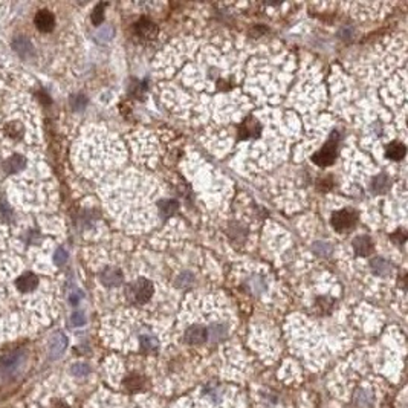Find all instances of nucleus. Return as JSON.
<instances>
[{
	"label": "nucleus",
	"mask_w": 408,
	"mask_h": 408,
	"mask_svg": "<svg viewBox=\"0 0 408 408\" xmlns=\"http://www.w3.org/2000/svg\"><path fill=\"white\" fill-rule=\"evenodd\" d=\"M153 284L147 278H138L126 289V296L135 304H144L152 298Z\"/></svg>",
	"instance_id": "obj_1"
},
{
	"label": "nucleus",
	"mask_w": 408,
	"mask_h": 408,
	"mask_svg": "<svg viewBox=\"0 0 408 408\" xmlns=\"http://www.w3.org/2000/svg\"><path fill=\"white\" fill-rule=\"evenodd\" d=\"M337 147H338V136H335V133H333V136L323 145L321 150L314 155L312 161L320 167L332 165L337 158Z\"/></svg>",
	"instance_id": "obj_2"
},
{
	"label": "nucleus",
	"mask_w": 408,
	"mask_h": 408,
	"mask_svg": "<svg viewBox=\"0 0 408 408\" xmlns=\"http://www.w3.org/2000/svg\"><path fill=\"white\" fill-rule=\"evenodd\" d=\"M358 220V216L352 210H341L332 214V227L338 233H343L346 230H350Z\"/></svg>",
	"instance_id": "obj_3"
},
{
	"label": "nucleus",
	"mask_w": 408,
	"mask_h": 408,
	"mask_svg": "<svg viewBox=\"0 0 408 408\" xmlns=\"http://www.w3.org/2000/svg\"><path fill=\"white\" fill-rule=\"evenodd\" d=\"M135 34L141 40H153L158 35V26L148 19H141L135 23Z\"/></svg>",
	"instance_id": "obj_4"
},
{
	"label": "nucleus",
	"mask_w": 408,
	"mask_h": 408,
	"mask_svg": "<svg viewBox=\"0 0 408 408\" xmlns=\"http://www.w3.org/2000/svg\"><path fill=\"white\" fill-rule=\"evenodd\" d=\"M183 340H185V343H188L191 346H200V344L207 343V340H208V330L199 324L191 326L187 329V332H185Z\"/></svg>",
	"instance_id": "obj_5"
},
{
	"label": "nucleus",
	"mask_w": 408,
	"mask_h": 408,
	"mask_svg": "<svg viewBox=\"0 0 408 408\" xmlns=\"http://www.w3.org/2000/svg\"><path fill=\"white\" fill-rule=\"evenodd\" d=\"M239 133H240V138H242V139L257 138L258 135L262 133V126H260V123H258L255 118L249 117V118H246V120L240 124Z\"/></svg>",
	"instance_id": "obj_6"
},
{
	"label": "nucleus",
	"mask_w": 408,
	"mask_h": 408,
	"mask_svg": "<svg viewBox=\"0 0 408 408\" xmlns=\"http://www.w3.org/2000/svg\"><path fill=\"white\" fill-rule=\"evenodd\" d=\"M66 347H67V338L63 335L61 332L54 333V335L51 337V340H49V355L54 359H57L64 353Z\"/></svg>",
	"instance_id": "obj_7"
},
{
	"label": "nucleus",
	"mask_w": 408,
	"mask_h": 408,
	"mask_svg": "<svg viewBox=\"0 0 408 408\" xmlns=\"http://www.w3.org/2000/svg\"><path fill=\"white\" fill-rule=\"evenodd\" d=\"M34 22H35L37 29L42 31V32H51L54 29V26H55V17L52 16V13H49L46 10L37 13Z\"/></svg>",
	"instance_id": "obj_8"
},
{
	"label": "nucleus",
	"mask_w": 408,
	"mask_h": 408,
	"mask_svg": "<svg viewBox=\"0 0 408 408\" xmlns=\"http://www.w3.org/2000/svg\"><path fill=\"white\" fill-rule=\"evenodd\" d=\"M99 280L104 286L114 287L123 283V272L117 268H107L99 274Z\"/></svg>",
	"instance_id": "obj_9"
},
{
	"label": "nucleus",
	"mask_w": 408,
	"mask_h": 408,
	"mask_svg": "<svg viewBox=\"0 0 408 408\" xmlns=\"http://www.w3.org/2000/svg\"><path fill=\"white\" fill-rule=\"evenodd\" d=\"M353 249L359 257H368L373 252V242L368 236H359L353 240Z\"/></svg>",
	"instance_id": "obj_10"
},
{
	"label": "nucleus",
	"mask_w": 408,
	"mask_h": 408,
	"mask_svg": "<svg viewBox=\"0 0 408 408\" xmlns=\"http://www.w3.org/2000/svg\"><path fill=\"white\" fill-rule=\"evenodd\" d=\"M39 278H37L32 272H25L20 278H17L16 286L20 292H32L37 287Z\"/></svg>",
	"instance_id": "obj_11"
},
{
	"label": "nucleus",
	"mask_w": 408,
	"mask_h": 408,
	"mask_svg": "<svg viewBox=\"0 0 408 408\" xmlns=\"http://www.w3.org/2000/svg\"><path fill=\"white\" fill-rule=\"evenodd\" d=\"M13 48L16 49V52H19L23 58H29L34 55V46L32 43L26 39V37H17V39L13 42Z\"/></svg>",
	"instance_id": "obj_12"
},
{
	"label": "nucleus",
	"mask_w": 408,
	"mask_h": 408,
	"mask_svg": "<svg viewBox=\"0 0 408 408\" xmlns=\"http://www.w3.org/2000/svg\"><path fill=\"white\" fill-rule=\"evenodd\" d=\"M405 153H406V148L400 142H391L385 148V156L388 159H391V161H400V159H403L405 158Z\"/></svg>",
	"instance_id": "obj_13"
},
{
	"label": "nucleus",
	"mask_w": 408,
	"mask_h": 408,
	"mask_svg": "<svg viewBox=\"0 0 408 408\" xmlns=\"http://www.w3.org/2000/svg\"><path fill=\"white\" fill-rule=\"evenodd\" d=\"M390 187V179L387 174H378L373 180H372V185H370V190L376 194H382L388 190Z\"/></svg>",
	"instance_id": "obj_14"
},
{
	"label": "nucleus",
	"mask_w": 408,
	"mask_h": 408,
	"mask_svg": "<svg viewBox=\"0 0 408 408\" xmlns=\"http://www.w3.org/2000/svg\"><path fill=\"white\" fill-rule=\"evenodd\" d=\"M22 359H23V355L20 352H13V353L4 356L2 361H0V364H2V367L5 370H13V368H16V367L20 365Z\"/></svg>",
	"instance_id": "obj_15"
},
{
	"label": "nucleus",
	"mask_w": 408,
	"mask_h": 408,
	"mask_svg": "<svg viewBox=\"0 0 408 408\" xmlns=\"http://www.w3.org/2000/svg\"><path fill=\"white\" fill-rule=\"evenodd\" d=\"M227 337V326L225 324H213L208 330V338L213 341V343H217V341H222Z\"/></svg>",
	"instance_id": "obj_16"
},
{
	"label": "nucleus",
	"mask_w": 408,
	"mask_h": 408,
	"mask_svg": "<svg viewBox=\"0 0 408 408\" xmlns=\"http://www.w3.org/2000/svg\"><path fill=\"white\" fill-rule=\"evenodd\" d=\"M176 211H177V202H176V200L164 199V200L159 202V214H161L162 219L171 217Z\"/></svg>",
	"instance_id": "obj_17"
},
{
	"label": "nucleus",
	"mask_w": 408,
	"mask_h": 408,
	"mask_svg": "<svg viewBox=\"0 0 408 408\" xmlns=\"http://www.w3.org/2000/svg\"><path fill=\"white\" fill-rule=\"evenodd\" d=\"M372 271L376 274V275H387L390 272V263L387 260H384V258L378 257V258H373L372 260Z\"/></svg>",
	"instance_id": "obj_18"
},
{
	"label": "nucleus",
	"mask_w": 408,
	"mask_h": 408,
	"mask_svg": "<svg viewBox=\"0 0 408 408\" xmlns=\"http://www.w3.org/2000/svg\"><path fill=\"white\" fill-rule=\"evenodd\" d=\"M139 346L144 352H152L158 349V340L152 335H141L139 337Z\"/></svg>",
	"instance_id": "obj_19"
},
{
	"label": "nucleus",
	"mask_w": 408,
	"mask_h": 408,
	"mask_svg": "<svg viewBox=\"0 0 408 408\" xmlns=\"http://www.w3.org/2000/svg\"><path fill=\"white\" fill-rule=\"evenodd\" d=\"M25 167V159L19 155H14L13 158H10L5 164V170L7 171H20Z\"/></svg>",
	"instance_id": "obj_20"
},
{
	"label": "nucleus",
	"mask_w": 408,
	"mask_h": 408,
	"mask_svg": "<svg viewBox=\"0 0 408 408\" xmlns=\"http://www.w3.org/2000/svg\"><path fill=\"white\" fill-rule=\"evenodd\" d=\"M70 372L73 376H78V378H84L90 373V367L84 362H77L70 367Z\"/></svg>",
	"instance_id": "obj_21"
},
{
	"label": "nucleus",
	"mask_w": 408,
	"mask_h": 408,
	"mask_svg": "<svg viewBox=\"0 0 408 408\" xmlns=\"http://www.w3.org/2000/svg\"><path fill=\"white\" fill-rule=\"evenodd\" d=\"M312 251L318 255V257H329L332 254V246L326 242H315L312 246Z\"/></svg>",
	"instance_id": "obj_22"
},
{
	"label": "nucleus",
	"mask_w": 408,
	"mask_h": 408,
	"mask_svg": "<svg viewBox=\"0 0 408 408\" xmlns=\"http://www.w3.org/2000/svg\"><path fill=\"white\" fill-rule=\"evenodd\" d=\"M104 8H106V5L104 4H99V5H96L95 7V10H93V13H92V23L95 25V26H98V25H101L103 23V20H104Z\"/></svg>",
	"instance_id": "obj_23"
},
{
	"label": "nucleus",
	"mask_w": 408,
	"mask_h": 408,
	"mask_svg": "<svg viewBox=\"0 0 408 408\" xmlns=\"http://www.w3.org/2000/svg\"><path fill=\"white\" fill-rule=\"evenodd\" d=\"M86 104H87V99H86V96H83V95L72 96V99H70V106H72V109H73V110H77V112H80V110H83V109L86 107Z\"/></svg>",
	"instance_id": "obj_24"
},
{
	"label": "nucleus",
	"mask_w": 408,
	"mask_h": 408,
	"mask_svg": "<svg viewBox=\"0 0 408 408\" xmlns=\"http://www.w3.org/2000/svg\"><path fill=\"white\" fill-rule=\"evenodd\" d=\"M70 324H72L73 327H81V326H84V324H86V315H84V312H81V311L73 312L72 317H70Z\"/></svg>",
	"instance_id": "obj_25"
},
{
	"label": "nucleus",
	"mask_w": 408,
	"mask_h": 408,
	"mask_svg": "<svg viewBox=\"0 0 408 408\" xmlns=\"http://www.w3.org/2000/svg\"><path fill=\"white\" fill-rule=\"evenodd\" d=\"M114 37V29L110 28V26H104L98 34H96V39L99 42H109L110 39Z\"/></svg>",
	"instance_id": "obj_26"
},
{
	"label": "nucleus",
	"mask_w": 408,
	"mask_h": 408,
	"mask_svg": "<svg viewBox=\"0 0 408 408\" xmlns=\"http://www.w3.org/2000/svg\"><path fill=\"white\" fill-rule=\"evenodd\" d=\"M54 262H55L57 266H63L67 262V252L63 248H58L57 249V252L54 255Z\"/></svg>",
	"instance_id": "obj_27"
},
{
	"label": "nucleus",
	"mask_w": 408,
	"mask_h": 408,
	"mask_svg": "<svg viewBox=\"0 0 408 408\" xmlns=\"http://www.w3.org/2000/svg\"><path fill=\"white\" fill-rule=\"evenodd\" d=\"M191 281H193V275L188 274V272H183V274H180V275L177 277L176 284H177L179 287H185V286L191 284Z\"/></svg>",
	"instance_id": "obj_28"
},
{
	"label": "nucleus",
	"mask_w": 408,
	"mask_h": 408,
	"mask_svg": "<svg viewBox=\"0 0 408 408\" xmlns=\"http://www.w3.org/2000/svg\"><path fill=\"white\" fill-rule=\"evenodd\" d=\"M81 296H83V293L78 290V292H73L72 295H70V303L73 304V306H77L78 303H80V300H81Z\"/></svg>",
	"instance_id": "obj_29"
},
{
	"label": "nucleus",
	"mask_w": 408,
	"mask_h": 408,
	"mask_svg": "<svg viewBox=\"0 0 408 408\" xmlns=\"http://www.w3.org/2000/svg\"><path fill=\"white\" fill-rule=\"evenodd\" d=\"M350 34H352V29H343V32H341V37H343V39H349V37H350Z\"/></svg>",
	"instance_id": "obj_30"
}]
</instances>
